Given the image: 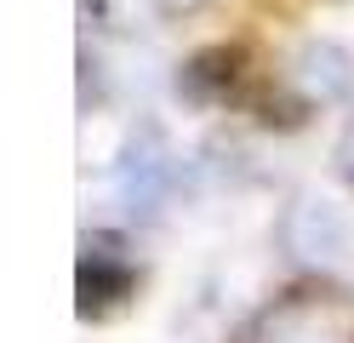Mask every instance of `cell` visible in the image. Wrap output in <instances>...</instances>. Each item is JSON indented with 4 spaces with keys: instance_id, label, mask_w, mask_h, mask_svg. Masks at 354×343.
Here are the masks:
<instances>
[{
    "instance_id": "6da1fadb",
    "label": "cell",
    "mask_w": 354,
    "mask_h": 343,
    "mask_svg": "<svg viewBox=\"0 0 354 343\" xmlns=\"http://www.w3.org/2000/svg\"><path fill=\"white\" fill-rule=\"evenodd\" d=\"M348 218L343 206H331L326 195H297L280 218V246L292 252L303 269H320V274H337L348 263Z\"/></svg>"
},
{
    "instance_id": "7a4b0ae2",
    "label": "cell",
    "mask_w": 354,
    "mask_h": 343,
    "mask_svg": "<svg viewBox=\"0 0 354 343\" xmlns=\"http://www.w3.org/2000/svg\"><path fill=\"white\" fill-rule=\"evenodd\" d=\"M257 343H354V304L337 292H292L263 315Z\"/></svg>"
},
{
    "instance_id": "3957f363",
    "label": "cell",
    "mask_w": 354,
    "mask_h": 343,
    "mask_svg": "<svg viewBox=\"0 0 354 343\" xmlns=\"http://www.w3.org/2000/svg\"><path fill=\"white\" fill-rule=\"evenodd\" d=\"M131 292V263L120 258V246L109 235L86 240V263H80V309L86 315H109Z\"/></svg>"
},
{
    "instance_id": "277c9868",
    "label": "cell",
    "mask_w": 354,
    "mask_h": 343,
    "mask_svg": "<svg viewBox=\"0 0 354 343\" xmlns=\"http://www.w3.org/2000/svg\"><path fill=\"white\" fill-rule=\"evenodd\" d=\"M115 189H120V200L131 206V212H154V206L166 200V189H171V160H166V149L154 143V137H143V143L126 149L120 172H115Z\"/></svg>"
},
{
    "instance_id": "5b68a950",
    "label": "cell",
    "mask_w": 354,
    "mask_h": 343,
    "mask_svg": "<svg viewBox=\"0 0 354 343\" xmlns=\"http://www.w3.org/2000/svg\"><path fill=\"white\" fill-rule=\"evenodd\" d=\"M297 86H303V98H320V103H337L343 91L354 86V63L343 46H331V40H308L303 52H297Z\"/></svg>"
},
{
    "instance_id": "8992f818",
    "label": "cell",
    "mask_w": 354,
    "mask_h": 343,
    "mask_svg": "<svg viewBox=\"0 0 354 343\" xmlns=\"http://www.w3.org/2000/svg\"><path fill=\"white\" fill-rule=\"evenodd\" d=\"M154 6H160V12H201L206 0H154Z\"/></svg>"
}]
</instances>
